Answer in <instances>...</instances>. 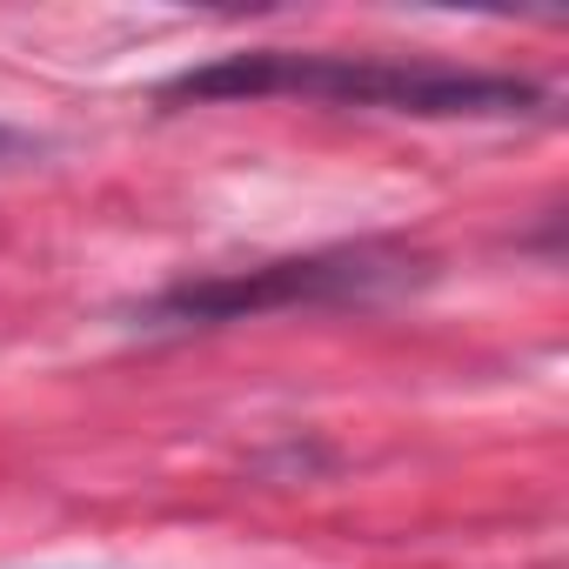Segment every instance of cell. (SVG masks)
Listing matches in <instances>:
<instances>
[{"label": "cell", "mask_w": 569, "mask_h": 569, "mask_svg": "<svg viewBox=\"0 0 569 569\" xmlns=\"http://www.w3.org/2000/svg\"><path fill=\"white\" fill-rule=\"evenodd\" d=\"M329 101V108H376V114H416V121H509L536 114L549 94L516 74L456 68V61H389V54H296V48H254L221 54L208 68H188L161 88V108L188 101Z\"/></svg>", "instance_id": "cell-1"}, {"label": "cell", "mask_w": 569, "mask_h": 569, "mask_svg": "<svg viewBox=\"0 0 569 569\" xmlns=\"http://www.w3.org/2000/svg\"><path fill=\"white\" fill-rule=\"evenodd\" d=\"M422 281V254L396 241H362V248H329L302 261H268L248 274H214V281H174L168 296L141 309V329H208V322H241L268 309H322V302H369L389 289Z\"/></svg>", "instance_id": "cell-2"}, {"label": "cell", "mask_w": 569, "mask_h": 569, "mask_svg": "<svg viewBox=\"0 0 569 569\" xmlns=\"http://www.w3.org/2000/svg\"><path fill=\"white\" fill-rule=\"evenodd\" d=\"M41 141L34 134H21V128H8V121H0V161H21V154H34Z\"/></svg>", "instance_id": "cell-3"}]
</instances>
